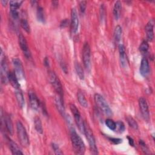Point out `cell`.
<instances>
[{
    "mask_svg": "<svg viewBox=\"0 0 155 155\" xmlns=\"http://www.w3.org/2000/svg\"><path fill=\"white\" fill-rule=\"evenodd\" d=\"M51 147H52V148L56 154H63V153L62 152L60 148L59 147V146L57 144L53 143L51 144Z\"/></svg>",
    "mask_w": 155,
    "mask_h": 155,
    "instance_id": "obj_34",
    "label": "cell"
},
{
    "mask_svg": "<svg viewBox=\"0 0 155 155\" xmlns=\"http://www.w3.org/2000/svg\"><path fill=\"white\" fill-rule=\"evenodd\" d=\"M118 50L119 53V58L120 65L123 68H125L127 66V57L125 51V48L124 45L122 44H119L118 46Z\"/></svg>",
    "mask_w": 155,
    "mask_h": 155,
    "instance_id": "obj_15",
    "label": "cell"
},
{
    "mask_svg": "<svg viewBox=\"0 0 155 155\" xmlns=\"http://www.w3.org/2000/svg\"><path fill=\"white\" fill-rule=\"evenodd\" d=\"M48 77H49V81L51 84L52 87H53L56 92L58 93V94L62 98L63 89H62V85L61 84V82L59 79L58 78L57 75L55 74V73L52 71H49Z\"/></svg>",
    "mask_w": 155,
    "mask_h": 155,
    "instance_id": "obj_5",
    "label": "cell"
},
{
    "mask_svg": "<svg viewBox=\"0 0 155 155\" xmlns=\"http://www.w3.org/2000/svg\"><path fill=\"white\" fill-rule=\"evenodd\" d=\"M61 66L62 69L63 70V71L65 73H67V65H66L65 63L62 62V61H61Z\"/></svg>",
    "mask_w": 155,
    "mask_h": 155,
    "instance_id": "obj_39",
    "label": "cell"
},
{
    "mask_svg": "<svg viewBox=\"0 0 155 155\" xmlns=\"http://www.w3.org/2000/svg\"><path fill=\"white\" fill-rule=\"evenodd\" d=\"M125 129V127L124 124L122 121H117L116 123V129L115 130L119 133H122Z\"/></svg>",
    "mask_w": 155,
    "mask_h": 155,
    "instance_id": "obj_32",
    "label": "cell"
},
{
    "mask_svg": "<svg viewBox=\"0 0 155 155\" xmlns=\"http://www.w3.org/2000/svg\"><path fill=\"white\" fill-rule=\"evenodd\" d=\"M68 23V21L67 19H63V20L61 21V24H60V26H61V27H62V28H64V27H67Z\"/></svg>",
    "mask_w": 155,
    "mask_h": 155,
    "instance_id": "obj_38",
    "label": "cell"
},
{
    "mask_svg": "<svg viewBox=\"0 0 155 155\" xmlns=\"http://www.w3.org/2000/svg\"><path fill=\"white\" fill-rule=\"evenodd\" d=\"M23 2L22 1H10V10L12 16L15 19H17L19 16L18 8L21 6V4Z\"/></svg>",
    "mask_w": 155,
    "mask_h": 155,
    "instance_id": "obj_13",
    "label": "cell"
},
{
    "mask_svg": "<svg viewBox=\"0 0 155 155\" xmlns=\"http://www.w3.org/2000/svg\"><path fill=\"white\" fill-rule=\"evenodd\" d=\"M28 99L29 102L30 104V107L33 110H38L40 107V102L38 99L37 96L35 93L34 91H30L28 92Z\"/></svg>",
    "mask_w": 155,
    "mask_h": 155,
    "instance_id": "obj_14",
    "label": "cell"
},
{
    "mask_svg": "<svg viewBox=\"0 0 155 155\" xmlns=\"http://www.w3.org/2000/svg\"><path fill=\"white\" fill-rule=\"evenodd\" d=\"M127 138H128V142H129L130 145H131V146H133V147H134V140H133V138L131 137H130V136H128Z\"/></svg>",
    "mask_w": 155,
    "mask_h": 155,
    "instance_id": "obj_40",
    "label": "cell"
},
{
    "mask_svg": "<svg viewBox=\"0 0 155 155\" xmlns=\"http://www.w3.org/2000/svg\"><path fill=\"white\" fill-rule=\"evenodd\" d=\"M44 62V64H45V66L48 67V66L49 65V61H48V59L47 58H45Z\"/></svg>",
    "mask_w": 155,
    "mask_h": 155,
    "instance_id": "obj_41",
    "label": "cell"
},
{
    "mask_svg": "<svg viewBox=\"0 0 155 155\" xmlns=\"http://www.w3.org/2000/svg\"><path fill=\"white\" fill-rule=\"evenodd\" d=\"M122 27L120 25H117L114 30V39L116 43H117L120 41L122 36Z\"/></svg>",
    "mask_w": 155,
    "mask_h": 155,
    "instance_id": "obj_25",
    "label": "cell"
},
{
    "mask_svg": "<svg viewBox=\"0 0 155 155\" xmlns=\"http://www.w3.org/2000/svg\"><path fill=\"white\" fill-rule=\"evenodd\" d=\"M154 22L153 19L150 20L146 25L145 32L147 35V39L148 41H152L154 38Z\"/></svg>",
    "mask_w": 155,
    "mask_h": 155,
    "instance_id": "obj_16",
    "label": "cell"
},
{
    "mask_svg": "<svg viewBox=\"0 0 155 155\" xmlns=\"http://www.w3.org/2000/svg\"><path fill=\"white\" fill-rule=\"evenodd\" d=\"M149 49V45L147 42V41H143L142 42V43L140 44V46H139V51L140 52L143 54H145L146 53H147Z\"/></svg>",
    "mask_w": 155,
    "mask_h": 155,
    "instance_id": "obj_29",
    "label": "cell"
},
{
    "mask_svg": "<svg viewBox=\"0 0 155 155\" xmlns=\"http://www.w3.org/2000/svg\"><path fill=\"white\" fill-rule=\"evenodd\" d=\"M71 30L72 33H77L79 27V18L77 11L75 8H73L71 11Z\"/></svg>",
    "mask_w": 155,
    "mask_h": 155,
    "instance_id": "obj_11",
    "label": "cell"
},
{
    "mask_svg": "<svg viewBox=\"0 0 155 155\" xmlns=\"http://www.w3.org/2000/svg\"><path fill=\"white\" fill-rule=\"evenodd\" d=\"M16 130L18 137L21 144L23 147H28L30 143L29 138L24 126L19 120L16 122Z\"/></svg>",
    "mask_w": 155,
    "mask_h": 155,
    "instance_id": "obj_3",
    "label": "cell"
},
{
    "mask_svg": "<svg viewBox=\"0 0 155 155\" xmlns=\"http://www.w3.org/2000/svg\"><path fill=\"white\" fill-rule=\"evenodd\" d=\"M108 139L110 141H111V142H113L114 144H119V143H121L122 140V139H119V138H113V137H108Z\"/></svg>",
    "mask_w": 155,
    "mask_h": 155,
    "instance_id": "obj_37",
    "label": "cell"
},
{
    "mask_svg": "<svg viewBox=\"0 0 155 155\" xmlns=\"http://www.w3.org/2000/svg\"><path fill=\"white\" fill-rule=\"evenodd\" d=\"M7 63L6 59L3 56V53L1 50V79L3 84H7L8 81V71L7 68Z\"/></svg>",
    "mask_w": 155,
    "mask_h": 155,
    "instance_id": "obj_8",
    "label": "cell"
},
{
    "mask_svg": "<svg viewBox=\"0 0 155 155\" xmlns=\"http://www.w3.org/2000/svg\"><path fill=\"white\" fill-rule=\"evenodd\" d=\"M77 97L80 105L84 108H87L88 107V102L82 91H78L77 93Z\"/></svg>",
    "mask_w": 155,
    "mask_h": 155,
    "instance_id": "obj_24",
    "label": "cell"
},
{
    "mask_svg": "<svg viewBox=\"0 0 155 155\" xmlns=\"http://www.w3.org/2000/svg\"><path fill=\"white\" fill-rule=\"evenodd\" d=\"M84 134L86 136V138L88 142L89 147L91 153L93 154H98V150L96 143L95 138L94 137L93 133L92 132L91 129L90 128L88 125L86 123H85V132Z\"/></svg>",
    "mask_w": 155,
    "mask_h": 155,
    "instance_id": "obj_4",
    "label": "cell"
},
{
    "mask_svg": "<svg viewBox=\"0 0 155 155\" xmlns=\"http://www.w3.org/2000/svg\"><path fill=\"white\" fill-rule=\"evenodd\" d=\"M18 40H19V45L20 48H21L24 54L25 55V56L27 58H28V59L30 58L31 53L29 50L28 46V44H27V41H26L25 37L22 35L20 34L18 37Z\"/></svg>",
    "mask_w": 155,
    "mask_h": 155,
    "instance_id": "obj_12",
    "label": "cell"
},
{
    "mask_svg": "<svg viewBox=\"0 0 155 155\" xmlns=\"http://www.w3.org/2000/svg\"><path fill=\"white\" fill-rule=\"evenodd\" d=\"M122 9V4L119 1L115 2L113 7V16L116 20H117L120 16V12Z\"/></svg>",
    "mask_w": 155,
    "mask_h": 155,
    "instance_id": "obj_23",
    "label": "cell"
},
{
    "mask_svg": "<svg viewBox=\"0 0 155 155\" xmlns=\"http://www.w3.org/2000/svg\"><path fill=\"white\" fill-rule=\"evenodd\" d=\"M55 101V105L56 107L59 111V113L63 116L65 117L66 114H65V108H64V102H63V98H62L61 96H59L58 94L55 97L54 99Z\"/></svg>",
    "mask_w": 155,
    "mask_h": 155,
    "instance_id": "obj_18",
    "label": "cell"
},
{
    "mask_svg": "<svg viewBox=\"0 0 155 155\" xmlns=\"http://www.w3.org/2000/svg\"><path fill=\"white\" fill-rule=\"evenodd\" d=\"M87 6V2L85 1H82L79 3V8H80V11L82 13H84L85 11Z\"/></svg>",
    "mask_w": 155,
    "mask_h": 155,
    "instance_id": "obj_36",
    "label": "cell"
},
{
    "mask_svg": "<svg viewBox=\"0 0 155 155\" xmlns=\"http://www.w3.org/2000/svg\"><path fill=\"white\" fill-rule=\"evenodd\" d=\"M36 16L38 21L41 22L44 21V10L42 7L40 6L38 7L37 12H36Z\"/></svg>",
    "mask_w": 155,
    "mask_h": 155,
    "instance_id": "obj_31",
    "label": "cell"
},
{
    "mask_svg": "<svg viewBox=\"0 0 155 155\" xmlns=\"http://www.w3.org/2000/svg\"><path fill=\"white\" fill-rule=\"evenodd\" d=\"M8 82L11 84V85L15 89L19 88L20 85L18 82V78L16 76L15 71H9L8 74Z\"/></svg>",
    "mask_w": 155,
    "mask_h": 155,
    "instance_id": "obj_20",
    "label": "cell"
},
{
    "mask_svg": "<svg viewBox=\"0 0 155 155\" xmlns=\"http://www.w3.org/2000/svg\"><path fill=\"white\" fill-rule=\"evenodd\" d=\"M70 137L72 146L75 153L78 154H84L85 151V144L81 137L76 132L73 127H70Z\"/></svg>",
    "mask_w": 155,
    "mask_h": 155,
    "instance_id": "obj_1",
    "label": "cell"
},
{
    "mask_svg": "<svg viewBox=\"0 0 155 155\" xmlns=\"http://www.w3.org/2000/svg\"><path fill=\"white\" fill-rule=\"evenodd\" d=\"M139 144H140V147H142V151H143L145 153H146V154L148 153L149 149H148V148L147 147V146L146 145V144L145 143V142H144L142 140H139Z\"/></svg>",
    "mask_w": 155,
    "mask_h": 155,
    "instance_id": "obj_35",
    "label": "cell"
},
{
    "mask_svg": "<svg viewBox=\"0 0 155 155\" xmlns=\"http://www.w3.org/2000/svg\"><path fill=\"white\" fill-rule=\"evenodd\" d=\"M94 102L97 107L107 116H110L113 114L112 110L110 108L104 97L99 93H96L94 96Z\"/></svg>",
    "mask_w": 155,
    "mask_h": 155,
    "instance_id": "obj_2",
    "label": "cell"
},
{
    "mask_svg": "<svg viewBox=\"0 0 155 155\" xmlns=\"http://www.w3.org/2000/svg\"><path fill=\"white\" fill-rule=\"evenodd\" d=\"M105 124L107 126L108 128H109L110 130L114 131L116 129V122L111 119H107L105 120Z\"/></svg>",
    "mask_w": 155,
    "mask_h": 155,
    "instance_id": "obj_33",
    "label": "cell"
},
{
    "mask_svg": "<svg viewBox=\"0 0 155 155\" xmlns=\"http://www.w3.org/2000/svg\"><path fill=\"white\" fill-rule=\"evenodd\" d=\"M139 106L143 118L146 121H148L150 119V113L148 106L145 98L141 97L139 99Z\"/></svg>",
    "mask_w": 155,
    "mask_h": 155,
    "instance_id": "obj_9",
    "label": "cell"
},
{
    "mask_svg": "<svg viewBox=\"0 0 155 155\" xmlns=\"http://www.w3.org/2000/svg\"><path fill=\"white\" fill-rule=\"evenodd\" d=\"M74 68H75L76 72L78 76H79V79H84V70H83V68H82L81 65L79 62H76L74 64Z\"/></svg>",
    "mask_w": 155,
    "mask_h": 155,
    "instance_id": "obj_27",
    "label": "cell"
},
{
    "mask_svg": "<svg viewBox=\"0 0 155 155\" xmlns=\"http://www.w3.org/2000/svg\"><path fill=\"white\" fill-rule=\"evenodd\" d=\"M20 24L21 27L28 33L30 32V25L27 21V19H21L20 21Z\"/></svg>",
    "mask_w": 155,
    "mask_h": 155,
    "instance_id": "obj_30",
    "label": "cell"
},
{
    "mask_svg": "<svg viewBox=\"0 0 155 155\" xmlns=\"http://www.w3.org/2000/svg\"><path fill=\"white\" fill-rule=\"evenodd\" d=\"M82 59L85 69L90 71L91 70V50L88 42H85L83 45Z\"/></svg>",
    "mask_w": 155,
    "mask_h": 155,
    "instance_id": "obj_7",
    "label": "cell"
},
{
    "mask_svg": "<svg viewBox=\"0 0 155 155\" xmlns=\"http://www.w3.org/2000/svg\"><path fill=\"white\" fill-rule=\"evenodd\" d=\"M2 121H3L2 119H1ZM4 125L5 127L6 128V130H7V131L10 134H13V124L12 122V120L10 119V117H9V116L8 114H5L4 116Z\"/></svg>",
    "mask_w": 155,
    "mask_h": 155,
    "instance_id": "obj_21",
    "label": "cell"
},
{
    "mask_svg": "<svg viewBox=\"0 0 155 155\" xmlns=\"http://www.w3.org/2000/svg\"><path fill=\"white\" fill-rule=\"evenodd\" d=\"M12 63L15 68V73L18 79H22L24 78V70L22 64L18 58H13Z\"/></svg>",
    "mask_w": 155,
    "mask_h": 155,
    "instance_id": "obj_10",
    "label": "cell"
},
{
    "mask_svg": "<svg viewBox=\"0 0 155 155\" xmlns=\"http://www.w3.org/2000/svg\"><path fill=\"white\" fill-rule=\"evenodd\" d=\"M7 142L13 154H23V153L16 142H15L8 137H7Z\"/></svg>",
    "mask_w": 155,
    "mask_h": 155,
    "instance_id": "obj_19",
    "label": "cell"
},
{
    "mask_svg": "<svg viewBox=\"0 0 155 155\" xmlns=\"http://www.w3.org/2000/svg\"><path fill=\"white\" fill-rule=\"evenodd\" d=\"M126 119H127V122H128V125L130 127H131L134 130H137L138 129V124L133 117H131L130 116H128L127 117Z\"/></svg>",
    "mask_w": 155,
    "mask_h": 155,
    "instance_id": "obj_28",
    "label": "cell"
},
{
    "mask_svg": "<svg viewBox=\"0 0 155 155\" xmlns=\"http://www.w3.org/2000/svg\"><path fill=\"white\" fill-rule=\"evenodd\" d=\"M70 108L73 114L75 123L78 127L79 130L83 134L85 132V122L83 121L80 113L77 107L73 104H70Z\"/></svg>",
    "mask_w": 155,
    "mask_h": 155,
    "instance_id": "obj_6",
    "label": "cell"
},
{
    "mask_svg": "<svg viewBox=\"0 0 155 155\" xmlns=\"http://www.w3.org/2000/svg\"><path fill=\"white\" fill-rule=\"evenodd\" d=\"M34 124H35V128L36 131L40 134H42L43 133V128H42L41 120L39 117L36 116L35 117Z\"/></svg>",
    "mask_w": 155,
    "mask_h": 155,
    "instance_id": "obj_26",
    "label": "cell"
},
{
    "mask_svg": "<svg viewBox=\"0 0 155 155\" xmlns=\"http://www.w3.org/2000/svg\"><path fill=\"white\" fill-rule=\"evenodd\" d=\"M15 96H16V98L18 101L19 106L21 108H22L24 105L25 102H24V98L22 92L20 89V88L15 89Z\"/></svg>",
    "mask_w": 155,
    "mask_h": 155,
    "instance_id": "obj_22",
    "label": "cell"
},
{
    "mask_svg": "<svg viewBox=\"0 0 155 155\" xmlns=\"http://www.w3.org/2000/svg\"><path fill=\"white\" fill-rule=\"evenodd\" d=\"M139 71L141 75L143 77H146L149 74L150 65L148 60L145 58H143L141 61Z\"/></svg>",
    "mask_w": 155,
    "mask_h": 155,
    "instance_id": "obj_17",
    "label": "cell"
},
{
    "mask_svg": "<svg viewBox=\"0 0 155 155\" xmlns=\"http://www.w3.org/2000/svg\"><path fill=\"white\" fill-rule=\"evenodd\" d=\"M7 1H1V4L4 6V5H5L6 4H7Z\"/></svg>",
    "mask_w": 155,
    "mask_h": 155,
    "instance_id": "obj_42",
    "label": "cell"
}]
</instances>
